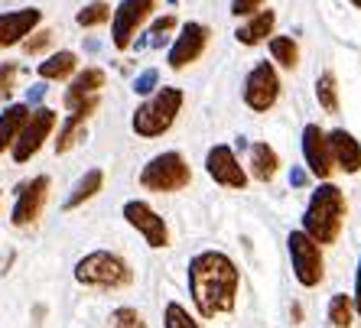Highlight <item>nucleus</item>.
Listing matches in <instances>:
<instances>
[{"instance_id":"obj_1","label":"nucleus","mask_w":361,"mask_h":328,"mask_svg":"<svg viewBox=\"0 0 361 328\" xmlns=\"http://www.w3.org/2000/svg\"><path fill=\"white\" fill-rule=\"evenodd\" d=\"M241 270L225 251H202L189 260V296L202 319H215L235 309Z\"/></svg>"},{"instance_id":"obj_2","label":"nucleus","mask_w":361,"mask_h":328,"mask_svg":"<svg viewBox=\"0 0 361 328\" xmlns=\"http://www.w3.org/2000/svg\"><path fill=\"white\" fill-rule=\"evenodd\" d=\"M345 211H348V205H345L342 189L336 182H319V189L310 195V205L302 211L300 231H306L319 247L336 244L345 227Z\"/></svg>"},{"instance_id":"obj_3","label":"nucleus","mask_w":361,"mask_h":328,"mask_svg":"<svg viewBox=\"0 0 361 328\" xmlns=\"http://www.w3.org/2000/svg\"><path fill=\"white\" fill-rule=\"evenodd\" d=\"M183 104H185V94L179 88H169V84L157 88L153 94H147V101L130 118L134 134L143 137V140H157V137L169 134L179 118V111H183Z\"/></svg>"},{"instance_id":"obj_4","label":"nucleus","mask_w":361,"mask_h":328,"mask_svg":"<svg viewBox=\"0 0 361 328\" xmlns=\"http://www.w3.org/2000/svg\"><path fill=\"white\" fill-rule=\"evenodd\" d=\"M75 279L82 286H94V289H124L134 283V270L121 253L92 251L75 263Z\"/></svg>"},{"instance_id":"obj_5","label":"nucleus","mask_w":361,"mask_h":328,"mask_svg":"<svg viewBox=\"0 0 361 328\" xmlns=\"http://www.w3.org/2000/svg\"><path fill=\"white\" fill-rule=\"evenodd\" d=\"M192 182V169L185 163V156L179 150H166V153H157L147 166L140 169V185L147 192H183L189 189Z\"/></svg>"},{"instance_id":"obj_6","label":"nucleus","mask_w":361,"mask_h":328,"mask_svg":"<svg viewBox=\"0 0 361 328\" xmlns=\"http://www.w3.org/2000/svg\"><path fill=\"white\" fill-rule=\"evenodd\" d=\"M286 251H290V263H293V277L300 286L312 289L319 286L326 277V260H322V247L312 241L306 231H290L286 237Z\"/></svg>"},{"instance_id":"obj_7","label":"nucleus","mask_w":361,"mask_h":328,"mask_svg":"<svg viewBox=\"0 0 361 328\" xmlns=\"http://www.w3.org/2000/svg\"><path fill=\"white\" fill-rule=\"evenodd\" d=\"M56 124H59V114H56L52 108L30 111V118H26V124L20 127L17 140H13V146H10L13 163H30L33 160L36 153L42 150V144L49 140V134L56 130Z\"/></svg>"},{"instance_id":"obj_8","label":"nucleus","mask_w":361,"mask_h":328,"mask_svg":"<svg viewBox=\"0 0 361 328\" xmlns=\"http://www.w3.org/2000/svg\"><path fill=\"white\" fill-rule=\"evenodd\" d=\"M153 10H157V0H121L118 7L111 10V42H114V49H130L137 30L153 17Z\"/></svg>"},{"instance_id":"obj_9","label":"nucleus","mask_w":361,"mask_h":328,"mask_svg":"<svg viewBox=\"0 0 361 328\" xmlns=\"http://www.w3.org/2000/svg\"><path fill=\"white\" fill-rule=\"evenodd\" d=\"M104 82H108V75H104L101 68H94V65L82 68V72H75L72 82H68L62 104H66L72 114L92 118L94 111H98V104H101V88H104Z\"/></svg>"},{"instance_id":"obj_10","label":"nucleus","mask_w":361,"mask_h":328,"mask_svg":"<svg viewBox=\"0 0 361 328\" xmlns=\"http://www.w3.org/2000/svg\"><path fill=\"white\" fill-rule=\"evenodd\" d=\"M244 104L257 114H267L280 101V75L274 62H257L244 78Z\"/></svg>"},{"instance_id":"obj_11","label":"nucleus","mask_w":361,"mask_h":328,"mask_svg":"<svg viewBox=\"0 0 361 328\" xmlns=\"http://www.w3.org/2000/svg\"><path fill=\"white\" fill-rule=\"evenodd\" d=\"M209 36H212L209 26L195 23V20L179 26V36L173 39V46H169V52H166L169 68H173V72H183V68H189L192 62H199L202 56H205V49H209Z\"/></svg>"},{"instance_id":"obj_12","label":"nucleus","mask_w":361,"mask_h":328,"mask_svg":"<svg viewBox=\"0 0 361 328\" xmlns=\"http://www.w3.org/2000/svg\"><path fill=\"white\" fill-rule=\"evenodd\" d=\"M124 221L134 227L137 234H140L143 241L153 247V251L169 247V227H166V221L160 218V211H153L147 202H140V198L124 202Z\"/></svg>"},{"instance_id":"obj_13","label":"nucleus","mask_w":361,"mask_h":328,"mask_svg":"<svg viewBox=\"0 0 361 328\" xmlns=\"http://www.w3.org/2000/svg\"><path fill=\"white\" fill-rule=\"evenodd\" d=\"M205 172L215 185H225V189H235V192H244V185H247V169L238 163L235 150L228 144H215L205 153Z\"/></svg>"},{"instance_id":"obj_14","label":"nucleus","mask_w":361,"mask_h":328,"mask_svg":"<svg viewBox=\"0 0 361 328\" xmlns=\"http://www.w3.org/2000/svg\"><path fill=\"white\" fill-rule=\"evenodd\" d=\"M49 176H36L30 182L17 185V205L10 211V221L17 227H30L46 208V198H49Z\"/></svg>"},{"instance_id":"obj_15","label":"nucleus","mask_w":361,"mask_h":328,"mask_svg":"<svg viewBox=\"0 0 361 328\" xmlns=\"http://www.w3.org/2000/svg\"><path fill=\"white\" fill-rule=\"evenodd\" d=\"M302 160H306V169L319 182H329L336 166H332V153H329V137L319 124H306L302 127Z\"/></svg>"},{"instance_id":"obj_16","label":"nucleus","mask_w":361,"mask_h":328,"mask_svg":"<svg viewBox=\"0 0 361 328\" xmlns=\"http://www.w3.org/2000/svg\"><path fill=\"white\" fill-rule=\"evenodd\" d=\"M39 23H42V10L39 7L4 10V13H0V49L20 46L33 30H39Z\"/></svg>"},{"instance_id":"obj_17","label":"nucleus","mask_w":361,"mask_h":328,"mask_svg":"<svg viewBox=\"0 0 361 328\" xmlns=\"http://www.w3.org/2000/svg\"><path fill=\"white\" fill-rule=\"evenodd\" d=\"M329 153H332V166L355 176L361 169V146L345 127H336V130H329Z\"/></svg>"},{"instance_id":"obj_18","label":"nucleus","mask_w":361,"mask_h":328,"mask_svg":"<svg viewBox=\"0 0 361 328\" xmlns=\"http://www.w3.org/2000/svg\"><path fill=\"white\" fill-rule=\"evenodd\" d=\"M274 26H277V13L270 7L257 10L251 17H244V23L235 30V39L241 42V46H261V42H267L270 36H274Z\"/></svg>"},{"instance_id":"obj_19","label":"nucleus","mask_w":361,"mask_h":328,"mask_svg":"<svg viewBox=\"0 0 361 328\" xmlns=\"http://www.w3.org/2000/svg\"><path fill=\"white\" fill-rule=\"evenodd\" d=\"M36 72H39L42 82H66V78H72L78 72V56L68 49H59L46 56V62H39Z\"/></svg>"},{"instance_id":"obj_20","label":"nucleus","mask_w":361,"mask_h":328,"mask_svg":"<svg viewBox=\"0 0 361 328\" xmlns=\"http://www.w3.org/2000/svg\"><path fill=\"white\" fill-rule=\"evenodd\" d=\"M26 118H30V104H7L4 108V114H0V153H7L13 146Z\"/></svg>"},{"instance_id":"obj_21","label":"nucleus","mask_w":361,"mask_h":328,"mask_svg":"<svg viewBox=\"0 0 361 328\" xmlns=\"http://www.w3.org/2000/svg\"><path fill=\"white\" fill-rule=\"evenodd\" d=\"M101 185H104V172H101V169H88V172H85V176L72 185V192H68V198L62 202V208L72 211V208H78V205L92 202L94 195L101 192Z\"/></svg>"},{"instance_id":"obj_22","label":"nucleus","mask_w":361,"mask_h":328,"mask_svg":"<svg viewBox=\"0 0 361 328\" xmlns=\"http://www.w3.org/2000/svg\"><path fill=\"white\" fill-rule=\"evenodd\" d=\"M280 169V156L270 144H251V176L257 182H270Z\"/></svg>"},{"instance_id":"obj_23","label":"nucleus","mask_w":361,"mask_h":328,"mask_svg":"<svg viewBox=\"0 0 361 328\" xmlns=\"http://www.w3.org/2000/svg\"><path fill=\"white\" fill-rule=\"evenodd\" d=\"M267 49L280 68H290V72H293V68L300 65V46H296L293 36H270Z\"/></svg>"},{"instance_id":"obj_24","label":"nucleus","mask_w":361,"mask_h":328,"mask_svg":"<svg viewBox=\"0 0 361 328\" xmlns=\"http://www.w3.org/2000/svg\"><path fill=\"white\" fill-rule=\"evenodd\" d=\"M85 120L88 118H82V114H68L66 118V124L59 127V137H56V153L59 156L72 150L78 140H85Z\"/></svg>"},{"instance_id":"obj_25","label":"nucleus","mask_w":361,"mask_h":328,"mask_svg":"<svg viewBox=\"0 0 361 328\" xmlns=\"http://www.w3.org/2000/svg\"><path fill=\"white\" fill-rule=\"evenodd\" d=\"M111 4H104V0H92V4H85L82 10L75 13V23L82 26V30H94V26H104L111 23Z\"/></svg>"},{"instance_id":"obj_26","label":"nucleus","mask_w":361,"mask_h":328,"mask_svg":"<svg viewBox=\"0 0 361 328\" xmlns=\"http://www.w3.org/2000/svg\"><path fill=\"white\" fill-rule=\"evenodd\" d=\"M316 101L326 114H338V82L332 72H322L316 78Z\"/></svg>"},{"instance_id":"obj_27","label":"nucleus","mask_w":361,"mask_h":328,"mask_svg":"<svg viewBox=\"0 0 361 328\" xmlns=\"http://www.w3.org/2000/svg\"><path fill=\"white\" fill-rule=\"evenodd\" d=\"M176 30V17H160V20H153L150 23V30L143 33V39H137V42H130V46H137V49H143V46H163L166 42V36Z\"/></svg>"},{"instance_id":"obj_28","label":"nucleus","mask_w":361,"mask_h":328,"mask_svg":"<svg viewBox=\"0 0 361 328\" xmlns=\"http://www.w3.org/2000/svg\"><path fill=\"white\" fill-rule=\"evenodd\" d=\"M355 319V305H352V296L345 293H336L332 299H329V322L336 328H348Z\"/></svg>"},{"instance_id":"obj_29","label":"nucleus","mask_w":361,"mask_h":328,"mask_svg":"<svg viewBox=\"0 0 361 328\" xmlns=\"http://www.w3.org/2000/svg\"><path fill=\"white\" fill-rule=\"evenodd\" d=\"M108 328H147V322H143V315L137 309H130V305H121V309L111 312Z\"/></svg>"},{"instance_id":"obj_30","label":"nucleus","mask_w":361,"mask_h":328,"mask_svg":"<svg viewBox=\"0 0 361 328\" xmlns=\"http://www.w3.org/2000/svg\"><path fill=\"white\" fill-rule=\"evenodd\" d=\"M163 325H166V328H199V322H195L192 315H189V309H183L179 303H166Z\"/></svg>"},{"instance_id":"obj_31","label":"nucleus","mask_w":361,"mask_h":328,"mask_svg":"<svg viewBox=\"0 0 361 328\" xmlns=\"http://www.w3.org/2000/svg\"><path fill=\"white\" fill-rule=\"evenodd\" d=\"M52 39H56V33H52V30H33V33L26 36L20 46H23L26 56H39V52H46L52 46Z\"/></svg>"},{"instance_id":"obj_32","label":"nucleus","mask_w":361,"mask_h":328,"mask_svg":"<svg viewBox=\"0 0 361 328\" xmlns=\"http://www.w3.org/2000/svg\"><path fill=\"white\" fill-rule=\"evenodd\" d=\"M20 65L17 62H0V101H10V94L17 88Z\"/></svg>"},{"instance_id":"obj_33","label":"nucleus","mask_w":361,"mask_h":328,"mask_svg":"<svg viewBox=\"0 0 361 328\" xmlns=\"http://www.w3.org/2000/svg\"><path fill=\"white\" fill-rule=\"evenodd\" d=\"M157 84H160V72H157V68H147V72H140V75L134 78V92L147 98V94L157 92Z\"/></svg>"},{"instance_id":"obj_34","label":"nucleus","mask_w":361,"mask_h":328,"mask_svg":"<svg viewBox=\"0 0 361 328\" xmlns=\"http://www.w3.org/2000/svg\"><path fill=\"white\" fill-rule=\"evenodd\" d=\"M264 4L267 0H231V17H238V20H244V17H251V13H257V10H264Z\"/></svg>"},{"instance_id":"obj_35","label":"nucleus","mask_w":361,"mask_h":328,"mask_svg":"<svg viewBox=\"0 0 361 328\" xmlns=\"http://www.w3.org/2000/svg\"><path fill=\"white\" fill-rule=\"evenodd\" d=\"M352 305H355V312L361 315V260H358V273H355V296H352Z\"/></svg>"},{"instance_id":"obj_36","label":"nucleus","mask_w":361,"mask_h":328,"mask_svg":"<svg viewBox=\"0 0 361 328\" xmlns=\"http://www.w3.org/2000/svg\"><path fill=\"white\" fill-rule=\"evenodd\" d=\"M290 185H306V169H300V166H293V172H290Z\"/></svg>"},{"instance_id":"obj_37","label":"nucleus","mask_w":361,"mask_h":328,"mask_svg":"<svg viewBox=\"0 0 361 328\" xmlns=\"http://www.w3.org/2000/svg\"><path fill=\"white\" fill-rule=\"evenodd\" d=\"M42 94H46V84H33L26 98H30V104H36V101H39V98H42Z\"/></svg>"},{"instance_id":"obj_38","label":"nucleus","mask_w":361,"mask_h":328,"mask_svg":"<svg viewBox=\"0 0 361 328\" xmlns=\"http://www.w3.org/2000/svg\"><path fill=\"white\" fill-rule=\"evenodd\" d=\"M348 4H352V7H361V0H348Z\"/></svg>"}]
</instances>
